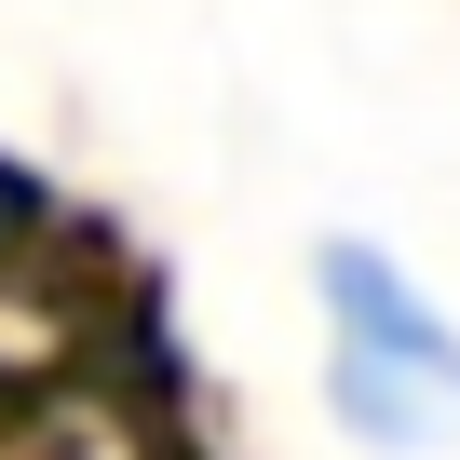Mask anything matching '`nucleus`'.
<instances>
[{
  "label": "nucleus",
  "mask_w": 460,
  "mask_h": 460,
  "mask_svg": "<svg viewBox=\"0 0 460 460\" xmlns=\"http://www.w3.org/2000/svg\"><path fill=\"white\" fill-rule=\"evenodd\" d=\"M312 285H325V339H339V420L366 447H420L433 406H460V325L352 230L312 244Z\"/></svg>",
  "instance_id": "obj_1"
}]
</instances>
